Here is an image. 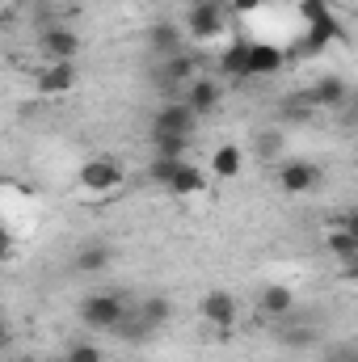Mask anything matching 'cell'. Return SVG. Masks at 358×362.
I'll use <instances>...</instances> for the list:
<instances>
[{
  "instance_id": "ba28073f",
  "label": "cell",
  "mask_w": 358,
  "mask_h": 362,
  "mask_svg": "<svg viewBox=\"0 0 358 362\" xmlns=\"http://www.w3.org/2000/svg\"><path fill=\"white\" fill-rule=\"evenodd\" d=\"M198 118H207V114H215L219 110V101H224V89H219V81H207V76H194L190 85H185V97H181Z\"/></svg>"
},
{
  "instance_id": "f1b7e54d",
  "label": "cell",
  "mask_w": 358,
  "mask_h": 362,
  "mask_svg": "<svg viewBox=\"0 0 358 362\" xmlns=\"http://www.w3.org/2000/svg\"><path fill=\"white\" fill-rule=\"evenodd\" d=\"M333 228H346L350 236L358 240V206H350V211H342L337 219H333Z\"/></svg>"
},
{
  "instance_id": "2e32d148",
  "label": "cell",
  "mask_w": 358,
  "mask_h": 362,
  "mask_svg": "<svg viewBox=\"0 0 358 362\" xmlns=\"http://www.w3.org/2000/svg\"><path fill=\"white\" fill-rule=\"evenodd\" d=\"M135 316H139L152 333H161V329L169 325V316H173V303H169L165 295H148V299H139V303H135Z\"/></svg>"
},
{
  "instance_id": "4316f807",
  "label": "cell",
  "mask_w": 358,
  "mask_h": 362,
  "mask_svg": "<svg viewBox=\"0 0 358 362\" xmlns=\"http://www.w3.org/2000/svg\"><path fill=\"white\" fill-rule=\"evenodd\" d=\"M312 341H316V329L312 325H295V329L282 333V346H312Z\"/></svg>"
},
{
  "instance_id": "1f68e13d",
  "label": "cell",
  "mask_w": 358,
  "mask_h": 362,
  "mask_svg": "<svg viewBox=\"0 0 358 362\" xmlns=\"http://www.w3.org/2000/svg\"><path fill=\"white\" fill-rule=\"evenodd\" d=\"M8 362H38L34 354H17V358H8Z\"/></svg>"
},
{
  "instance_id": "7402d4cb",
  "label": "cell",
  "mask_w": 358,
  "mask_h": 362,
  "mask_svg": "<svg viewBox=\"0 0 358 362\" xmlns=\"http://www.w3.org/2000/svg\"><path fill=\"white\" fill-rule=\"evenodd\" d=\"M181 165H185V160H178V156H152L148 177L156 181V185H165V189H169V185H173V177L181 173Z\"/></svg>"
},
{
  "instance_id": "f546056e",
  "label": "cell",
  "mask_w": 358,
  "mask_h": 362,
  "mask_svg": "<svg viewBox=\"0 0 358 362\" xmlns=\"http://www.w3.org/2000/svg\"><path fill=\"white\" fill-rule=\"evenodd\" d=\"M337 274H342V278H350V282H358V262H346V266H337Z\"/></svg>"
},
{
  "instance_id": "3957f363",
  "label": "cell",
  "mask_w": 358,
  "mask_h": 362,
  "mask_svg": "<svg viewBox=\"0 0 358 362\" xmlns=\"http://www.w3.org/2000/svg\"><path fill=\"white\" fill-rule=\"evenodd\" d=\"M76 181H81V189H89V194H114V189L122 185V165H118L114 156H93V160L81 165Z\"/></svg>"
},
{
  "instance_id": "484cf974",
  "label": "cell",
  "mask_w": 358,
  "mask_h": 362,
  "mask_svg": "<svg viewBox=\"0 0 358 362\" xmlns=\"http://www.w3.org/2000/svg\"><path fill=\"white\" fill-rule=\"evenodd\" d=\"M299 13H304V25H316V21H325V17H333L325 0H299Z\"/></svg>"
},
{
  "instance_id": "5b68a950",
  "label": "cell",
  "mask_w": 358,
  "mask_h": 362,
  "mask_svg": "<svg viewBox=\"0 0 358 362\" xmlns=\"http://www.w3.org/2000/svg\"><path fill=\"white\" fill-rule=\"evenodd\" d=\"M316 185H321V165L316 160L295 156V160H282L278 165V189L282 194H312Z\"/></svg>"
},
{
  "instance_id": "e0dca14e",
  "label": "cell",
  "mask_w": 358,
  "mask_h": 362,
  "mask_svg": "<svg viewBox=\"0 0 358 362\" xmlns=\"http://www.w3.org/2000/svg\"><path fill=\"white\" fill-rule=\"evenodd\" d=\"M241 169H245V152L236 148V144H219L215 152H211V173L224 181L241 177Z\"/></svg>"
},
{
  "instance_id": "ac0fdd59",
  "label": "cell",
  "mask_w": 358,
  "mask_h": 362,
  "mask_svg": "<svg viewBox=\"0 0 358 362\" xmlns=\"http://www.w3.org/2000/svg\"><path fill=\"white\" fill-rule=\"evenodd\" d=\"M342 38V25H337V17H325V21H316V25H308V34H304V55H316V51H325L329 42H337Z\"/></svg>"
},
{
  "instance_id": "9a60e30c",
  "label": "cell",
  "mask_w": 358,
  "mask_h": 362,
  "mask_svg": "<svg viewBox=\"0 0 358 362\" xmlns=\"http://www.w3.org/2000/svg\"><path fill=\"white\" fill-rule=\"evenodd\" d=\"M282 68V51L270 47V42H253L249 47V81H262V76H274Z\"/></svg>"
},
{
  "instance_id": "44dd1931",
  "label": "cell",
  "mask_w": 358,
  "mask_h": 362,
  "mask_svg": "<svg viewBox=\"0 0 358 362\" xmlns=\"http://www.w3.org/2000/svg\"><path fill=\"white\" fill-rule=\"evenodd\" d=\"M207 189V173L198 169V165H181V173L173 177L169 185V194H178V198H194V194H202Z\"/></svg>"
},
{
  "instance_id": "7a4b0ae2",
  "label": "cell",
  "mask_w": 358,
  "mask_h": 362,
  "mask_svg": "<svg viewBox=\"0 0 358 362\" xmlns=\"http://www.w3.org/2000/svg\"><path fill=\"white\" fill-rule=\"evenodd\" d=\"M198 316H202L211 329L228 333V329H236V320H241V303H236V295H232V291L215 286V291H207V295L198 299Z\"/></svg>"
},
{
  "instance_id": "5bb4252c",
  "label": "cell",
  "mask_w": 358,
  "mask_h": 362,
  "mask_svg": "<svg viewBox=\"0 0 358 362\" xmlns=\"http://www.w3.org/2000/svg\"><path fill=\"white\" fill-rule=\"evenodd\" d=\"M148 47H152V55H161V59H169V55H181V51H185L181 30L173 25V21H156V25L148 30Z\"/></svg>"
},
{
  "instance_id": "4fadbf2b",
  "label": "cell",
  "mask_w": 358,
  "mask_h": 362,
  "mask_svg": "<svg viewBox=\"0 0 358 362\" xmlns=\"http://www.w3.org/2000/svg\"><path fill=\"white\" fill-rule=\"evenodd\" d=\"M110 262H114V249H110L105 240H85V245L76 249V257H72V266L81 274H105Z\"/></svg>"
},
{
  "instance_id": "cb8c5ba5",
  "label": "cell",
  "mask_w": 358,
  "mask_h": 362,
  "mask_svg": "<svg viewBox=\"0 0 358 362\" xmlns=\"http://www.w3.org/2000/svg\"><path fill=\"white\" fill-rule=\"evenodd\" d=\"M118 337H122V341H144V337H152V329H148V325L135 316V308H131V312H127V320L118 325Z\"/></svg>"
},
{
  "instance_id": "7c38bea8",
  "label": "cell",
  "mask_w": 358,
  "mask_h": 362,
  "mask_svg": "<svg viewBox=\"0 0 358 362\" xmlns=\"http://www.w3.org/2000/svg\"><path fill=\"white\" fill-rule=\"evenodd\" d=\"M258 303H262V316H270V320H287V316L295 312V291L282 286V282H266Z\"/></svg>"
},
{
  "instance_id": "83f0119b",
  "label": "cell",
  "mask_w": 358,
  "mask_h": 362,
  "mask_svg": "<svg viewBox=\"0 0 358 362\" xmlns=\"http://www.w3.org/2000/svg\"><path fill=\"white\" fill-rule=\"evenodd\" d=\"M316 362H358V346H333V350H325Z\"/></svg>"
},
{
  "instance_id": "ffe728a7",
  "label": "cell",
  "mask_w": 358,
  "mask_h": 362,
  "mask_svg": "<svg viewBox=\"0 0 358 362\" xmlns=\"http://www.w3.org/2000/svg\"><path fill=\"white\" fill-rule=\"evenodd\" d=\"M325 249L333 253V262H337V266L358 262V240L346 232V228H329V236H325Z\"/></svg>"
},
{
  "instance_id": "52a82bcc",
  "label": "cell",
  "mask_w": 358,
  "mask_h": 362,
  "mask_svg": "<svg viewBox=\"0 0 358 362\" xmlns=\"http://www.w3.org/2000/svg\"><path fill=\"white\" fill-rule=\"evenodd\" d=\"M38 51H42L51 64H72L76 51H81V38H76V30H68V25H51V30H42Z\"/></svg>"
},
{
  "instance_id": "9c48e42d",
  "label": "cell",
  "mask_w": 358,
  "mask_h": 362,
  "mask_svg": "<svg viewBox=\"0 0 358 362\" xmlns=\"http://www.w3.org/2000/svg\"><path fill=\"white\" fill-rule=\"evenodd\" d=\"M346 97H350L346 81H337V76H321V81L304 93L299 101H304V105H316V110H342Z\"/></svg>"
},
{
  "instance_id": "4dcf8cb0",
  "label": "cell",
  "mask_w": 358,
  "mask_h": 362,
  "mask_svg": "<svg viewBox=\"0 0 358 362\" xmlns=\"http://www.w3.org/2000/svg\"><path fill=\"white\" fill-rule=\"evenodd\" d=\"M258 4H266V0H236V13H253Z\"/></svg>"
},
{
  "instance_id": "d6986e66",
  "label": "cell",
  "mask_w": 358,
  "mask_h": 362,
  "mask_svg": "<svg viewBox=\"0 0 358 362\" xmlns=\"http://www.w3.org/2000/svg\"><path fill=\"white\" fill-rule=\"evenodd\" d=\"M249 47L253 42H232L224 55H219V72L228 81H249Z\"/></svg>"
},
{
  "instance_id": "8992f818",
  "label": "cell",
  "mask_w": 358,
  "mask_h": 362,
  "mask_svg": "<svg viewBox=\"0 0 358 362\" xmlns=\"http://www.w3.org/2000/svg\"><path fill=\"white\" fill-rule=\"evenodd\" d=\"M185 30H190V38H198V42L219 38V34H224V13H219V4H215V0H194L190 13H185Z\"/></svg>"
},
{
  "instance_id": "d4e9b609",
  "label": "cell",
  "mask_w": 358,
  "mask_h": 362,
  "mask_svg": "<svg viewBox=\"0 0 358 362\" xmlns=\"http://www.w3.org/2000/svg\"><path fill=\"white\" fill-rule=\"evenodd\" d=\"M152 148H156V156H178V160H185L190 139L185 135H161V139H152Z\"/></svg>"
},
{
  "instance_id": "8fae6325",
  "label": "cell",
  "mask_w": 358,
  "mask_h": 362,
  "mask_svg": "<svg viewBox=\"0 0 358 362\" xmlns=\"http://www.w3.org/2000/svg\"><path fill=\"white\" fill-rule=\"evenodd\" d=\"M194 76H198V68H194V55L190 51L161 59V89H185Z\"/></svg>"
},
{
  "instance_id": "6da1fadb",
  "label": "cell",
  "mask_w": 358,
  "mask_h": 362,
  "mask_svg": "<svg viewBox=\"0 0 358 362\" xmlns=\"http://www.w3.org/2000/svg\"><path fill=\"white\" fill-rule=\"evenodd\" d=\"M127 299L122 295H114V291H93L81 299V308H76V316H81V325L89 329V333H118V325L127 320Z\"/></svg>"
},
{
  "instance_id": "30bf717a",
  "label": "cell",
  "mask_w": 358,
  "mask_h": 362,
  "mask_svg": "<svg viewBox=\"0 0 358 362\" xmlns=\"http://www.w3.org/2000/svg\"><path fill=\"white\" fill-rule=\"evenodd\" d=\"M38 93L47 97H59V93H72L76 89V64H47L38 76H34Z\"/></svg>"
},
{
  "instance_id": "603a6c76",
  "label": "cell",
  "mask_w": 358,
  "mask_h": 362,
  "mask_svg": "<svg viewBox=\"0 0 358 362\" xmlns=\"http://www.w3.org/2000/svg\"><path fill=\"white\" fill-rule=\"evenodd\" d=\"M64 362H105V354H101V346H93V341H72V346L64 350Z\"/></svg>"
},
{
  "instance_id": "277c9868",
  "label": "cell",
  "mask_w": 358,
  "mask_h": 362,
  "mask_svg": "<svg viewBox=\"0 0 358 362\" xmlns=\"http://www.w3.org/2000/svg\"><path fill=\"white\" fill-rule=\"evenodd\" d=\"M194 122H198V114L185 105V101H165L156 114H152V139H161V135H194Z\"/></svg>"
}]
</instances>
